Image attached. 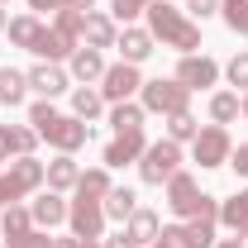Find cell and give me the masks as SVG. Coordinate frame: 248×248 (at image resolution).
I'll list each match as a JSON object with an SVG mask.
<instances>
[{"label":"cell","mask_w":248,"mask_h":248,"mask_svg":"<svg viewBox=\"0 0 248 248\" xmlns=\"http://www.w3.org/2000/svg\"><path fill=\"white\" fill-rule=\"evenodd\" d=\"M148 33H153V43H162V48H177V53H196L201 48V24L196 19H186L177 5H167V0H148Z\"/></svg>","instance_id":"obj_1"},{"label":"cell","mask_w":248,"mask_h":248,"mask_svg":"<svg viewBox=\"0 0 248 248\" xmlns=\"http://www.w3.org/2000/svg\"><path fill=\"white\" fill-rule=\"evenodd\" d=\"M29 124L38 129V139H48L58 153H77V148H86V143H91V124L77 120V115H58V110H53V100L29 105Z\"/></svg>","instance_id":"obj_2"},{"label":"cell","mask_w":248,"mask_h":248,"mask_svg":"<svg viewBox=\"0 0 248 248\" xmlns=\"http://www.w3.org/2000/svg\"><path fill=\"white\" fill-rule=\"evenodd\" d=\"M177 172H182V143L157 139V143H148V148H143V157H139V177H143L148 186L172 182Z\"/></svg>","instance_id":"obj_3"},{"label":"cell","mask_w":248,"mask_h":248,"mask_svg":"<svg viewBox=\"0 0 248 248\" xmlns=\"http://www.w3.org/2000/svg\"><path fill=\"white\" fill-rule=\"evenodd\" d=\"M139 105L153 110V115H177V110H191V91H186L177 77H153V81H143Z\"/></svg>","instance_id":"obj_4"},{"label":"cell","mask_w":248,"mask_h":248,"mask_svg":"<svg viewBox=\"0 0 248 248\" xmlns=\"http://www.w3.org/2000/svg\"><path fill=\"white\" fill-rule=\"evenodd\" d=\"M191 153H196V162H201V167H224V162H229V153H234L229 129H224V124H205V129L191 139Z\"/></svg>","instance_id":"obj_5"},{"label":"cell","mask_w":248,"mask_h":248,"mask_svg":"<svg viewBox=\"0 0 248 248\" xmlns=\"http://www.w3.org/2000/svg\"><path fill=\"white\" fill-rule=\"evenodd\" d=\"M139 91H143V77H139V67H134V62H115V67H105V77H100V95H105L110 105L134 100Z\"/></svg>","instance_id":"obj_6"},{"label":"cell","mask_w":248,"mask_h":248,"mask_svg":"<svg viewBox=\"0 0 248 248\" xmlns=\"http://www.w3.org/2000/svg\"><path fill=\"white\" fill-rule=\"evenodd\" d=\"M67 224H72L77 239H105V205L91 196H77L67 205Z\"/></svg>","instance_id":"obj_7"},{"label":"cell","mask_w":248,"mask_h":248,"mask_svg":"<svg viewBox=\"0 0 248 248\" xmlns=\"http://www.w3.org/2000/svg\"><path fill=\"white\" fill-rule=\"evenodd\" d=\"M177 81H182L186 91H210L219 81V62L205 58V53H186V58L177 62Z\"/></svg>","instance_id":"obj_8"},{"label":"cell","mask_w":248,"mask_h":248,"mask_svg":"<svg viewBox=\"0 0 248 248\" xmlns=\"http://www.w3.org/2000/svg\"><path fill=\"white\" fill-rule=\"evenodd\" d=\"M201 196H205L201 182H196L191 172H177V177L167 182V210H172L177 219H191L196 210H201Z\"/></svg>","instance_id":"obj_9"},{"label":"cell","mask_w":248,"mask_h":248,"mask_svg":"<svg viewBox=\"0 0 248 248\" xmlns=\"http://www.w3.org/2000/svg\"><path fill=\"white\" fill-rule=\"evenodd\" d=\"M24 77H29V91H38L43 100H53V95H62L67 86H72V72H62L58 62H38V67H29Z\"/></svg>","instance_id":"obj_10"},{"label":"cell","mask_w":248,"mask_h":248,"mask_svg":"<svg viewBox=\"0 0 248 248\" xmlns=\"http://www.w3.org/2000/svg\"><path fill=\"white\" fill-rule=\"evenodd\" d=\"M148 148V139H143V129H129V134H115L110 143H105V167H124V162H139Z\"/></svg>","instance_id":"obj_11"},{"label":"cell","mask_w":248,"mask_h":248,"mask_svg":"<svg viewBox=\"0 0 248 248\" xmlns=\"http://www.w3.org/2000/svg\"><path fill=\"white\" fill-rule=\"evenodd\" d=\"M5 177L15 186V196L24 201V196H33V191L43 186V162H38V157H15V162L5 167Z\"/></svg>","instance_id":"obj_12"},{"label":"cell","mask_w":248,"mask_h":248,"mask_svg":"<svg viewBox=\"0 0 248 248\" xmlns=\"http://www.w3.org/2000/svg\"><path fill=\"white\" fill-rule=\"evenodd\" d=\"M43 182H48V191H77V182H81L77 157H72V153H58L53 162H43Z\"/></svg>","instance_id":"obj_13"},{"label":"cell","mask_w":248,"mask_h":248,"mask_svg":"<svg viewBox=\"0 0 248 248\" xmlns=\"http://www.w3.org/2000/svg\"><path fill=\"white\" fill-rule=\"evenodd\" d=\"M81 38H86V48H115V38H120V29H115V19L110 15H95V10H86V24H81Z\"/></svg>","instance_id":"obj_14"},{"label":"cell","mask_w":248,"mask_h":248,"mask_svg":"<svg viewBox=\"0 0 248 248\" xmlns=\"http://www.w3.org/2000/svg\"><path fill=\"white\" fill-rule=\"evenodd\" d=\"M115 48H120V62H134V67H139V62L153 53V33H148V29H134V24H124V33L115 38Z\"/></svg>","instance_id":"obj_15"},{"label":"cell","mask_w":248,"mask_h":248,"mask_svg":"<svg viewBox=\"0 0 248 248\" xmlns=\"http://www.w3.org/2000/svg\"><path fill=\"white\" fill-rule=\"evenodd\" d=\"M29 215H33V224H38V229L62 224V219H67V201H62V191H43V196L29 205Z\"/></svg>","instance_id":"obj_16"},{"label":"cell","mask_w":248,"mask_h":248,"mask_svg":"<svg viewBox=\"0 0 248 248\" xmlns=\"http://www.w3.org/2000/svg\"><path fill=\"white\" fill-rule=\"evenodd\" d=\"M219 224H224L234 239H248V191L229 196V201H219Z\"/></svg>","instance_id":"obj_17"},{"label":"cell","mask_w":248,"mask_h":248,"mask_svg":"<svg viewBox=\"0 0 248 248\" xmlns=\"http://www.w3.org/2000/svg\"><path fill=\"white\" fill-rule=\"evenodd\" d=\"M124 234H129V244H134V248H143V244H153L157 234H162V224H157L153 210H143V205H139L134 215L124 219Z\"/></svg>","instance_id":"obj_18"},{"label":"cell","mask_w":248,"mask_h":248,"mask_svg":"<svg viewBox=\"0 0 248 248\" xmlns=\"http://www.w3.org/2000/svg\"><path fill=\"white\" fill-rule=\"evenodd\" d=\"M215 224L210 215H191L182 224V248H215Z\"/></svg>","instance_id":"obj_19"},{"label":"cell","mask_w":248,"mask_h":248,"mask_svg":"<svg viewBox=\"0 0 248 248\" xmlns=\"http://www.w3.org/2000/svg\"><path fill=\"white\" fill-rule=\"evenodd\" d=\"M24 95H29V77L19 72V67H0V105H24Z\"/></svg>","instance_id":"obj_20"},{"label":"cell","mask_w":248,"mask_h":248,"mask_svg":"<svg viewBox=\"0 0 248 248\" xmlns=\"http://www.w3.org/2000/svg\"><path fill=\"white\" fill-rule=\"evenodd\" d=\"M29 229H38L29 215V205H5V215H0V234H5V244H15V239H24Z\"/></svg>","instance_id":"obj_21"},{"label":"cell","mask_w":248,"mask_h":248,"mask_svg":"<svg viewBox=\"0 0 248 248\" xmlns=\"http://www.w3.org/2000/svg\"><path fill=\"white\" fill-rule=\"evenodd\" d=\"M33 53H38L43 62H62V58H72V53H77V43H72V38H62L58 29H43V33H38V43H33Z\"/></svg>","instance_id":"obj_22"},{"label":"cell","mask_w":248,"mask_h":248,"mask_svg":"<svg viewBox=\"0 0 248 248\" xmlns=\"http://www.w3.org/2000/svg\"><path fill=\"white\" fill-rule=\"evenodd\" d=\"M67 62H72V77H77V81H100V77H105V58H100L95 48H77Z\"/></svg>","instance_id":"obj_23"},{"label":"cell","mask_w":248,"mask_h":248,"mask_svg":"<svg viewBox=\"0 0 248 248\" xmlns=\"http://www.w3.org/2000/svg\"><path fill=\"white\" fill-rule=\"evenodd\" d=\"M100 205H105V219H120V224H124V219L139 210V196H134L129 186H115V191H110V196H105Z\"/></svg>","instance_id":"obj_24"},{"label":"cell","mask_w":248,"mask_h":248,"mask_svg":"<svg viewBox=\"0 0 248 248\" xmlns=\"http://www.w3.org/2000/svg\"><path fill=\"white\" fill-rule=\"evenodd\" d=\"M143 105L139 100H120V105H110V124H115V134H129V129H143Z\"/></svg>","instance_id":"obj_25"},{"label":"cell","mask_w":248,"mask_h":248,"mask_svg":"<svg viewBox=\"0 0 248 248\" xmlns=\"http://www.w3.org/2000/svg\"><path fill=\"white\" fill-rule=\"evenodd\" d=\"M100 110H105V95L95 91V86H77L72 91V115L77 120H95Z\"/></svg>","instance_id":"obj_26"},{"label":"cell","mask_w":248,"mask_h":248,"mask_svg":"<svg viewBox=\"0 0 248 248\" xmlns=\"http://www.w3.org/2000/svg\"><path fill=\"white\" fill-rule=\"evenodd\" d=\"M115 186H110V167H91V172H81V182H77V196H91V201H105Z\"/></svg>","instance_id":"obj_27"},{"label":"cell","mask_w":248,"mask_h":248,"mask_svg":"<svg viewBox=\"0 0 248 248\" xmlns=\"http://www.w3.org/2000/svg\"><path fill=\"white\" fill-rule=\"evenodd\" d=\"M38 33H43L38 15H19V19H10V43H15V48H29V53H33Z\"/></svg>","instance_id":"obj_28"},{"label":"cell","mask_w":248,"mask_h":248,"mask_svg":"<svg viewBox=\"0 0 248 248\" xmlns=\"http://www.w3.org/2000/svg\"><path fill=\"white\" fill-rule=\"evenodd\" d=\"M196 134H201V124H196V115H191V110L167 115V139H172V143H191Z\"/></svg>","instance_id":"obj_29"},{"label":"cell","mask_w":248,"mask_h":248,"mask_svg":"<svg viewBox=\"0 0 248 248\" xmlns=\"http://www.w3.org/2000/svg\"><path fill=\"white\" fill-rule=\"evenodd\" d=\"M210 120L215 124H234L239 120V95L234 91H215L210 95Z\"/></svg>","instance_id":"obj_30"},{"label":"cell","mask_w":248,"mask_h":248,"mask_svg":"<svg viewBox=\"0 0 248 248\" xmlns=\"http://www.w3.org/2000/svg\"><path fill=\"white\" fill-rule=\"evenodd\" d=\"M81 24H86V10H58V15H53V29H58L62 38H72V43L81 38Z\"/></svg>","instance_id":"obj_31"},{"label":"cell","mask_w":248,"mask_h":248,"mask_svg":"<svg viewBox=\"0 0 248 248\" xmlns=\"http://www.w3.org/2000/svg\"><path fill=\"white\" fill-rule=\"evenodd\" d=\"M219 19L234 33H248V0H219Z\"/></svg>","instance_id":"obj_32"},{"label":"cell","mask_w":248,"mask_h":248,"mask_svg":"<svg viewBox=\"0 0 248 248\" xmlns=\"http://www.w3.org/2000/svg\"><path fill=\"white\" fill-rule=\"evenodd\" d=\"M110 10H115V19H120V24H134V19L148 10V0H110Z\"/></svg>","instance_id":"obj_33"},{"label":"cell","mask_w":248,"mask_h":248,"mask_svg":"<svg viewBox=\"0 0 248 248\" xmlns=\"http://www.w3.org/2000/svg\"><path fill=\"white\" fill-rule=\"evenodd\" d=\"M224 77H229L234 86H244V91H248V53H234L229 67H224Z\"/></svg>","instance_id":"obj_34"},{"label":"cell","mask_w":248,"mask_h":248,"mask_svg":"<svg viewBox=\"0 0 248 248\" xmlns=\"http://www.w3.org/2000/svg\"><path fill=\"white\" fill-rule=\"evenodd\" d=\"M33 143H38V129H15V153L33 157Z\"/></svg>","instance_id":"obj_35"},{"label":"cell","mask_w":248,"mask_h":248,"mask_svg":"<svg viewBox=\"0 0 248 248\" xmlns=\"http://www.w3.org/2000/svg\"><path fill=\"white\" fill-rule=\"evenodd\" d=\"M5 248H53V239H48L43 229H29L24 239H15V244H5Z\"/></svg>","instance_id":"obj_36"},{"label":"cell","mask_w":248,"mask_h":248,"mask_svg":"<svg viewBox=\"0 0 248 248\" xmlns=\"http://www.w3.org/2000/svg\"><path fill=\"white\" fill-rule=\"evenodd\" d=\"M148 248H182V224H167V229H162Z\"/></svg>","instance_id":"obj_37"},{"label":"cell","mask_w":248,"mask_h":248,"mask_svg":"<svg viewBox=\"0 0 248 248\" xmlns=\"http://www.w3.org/2000/svg\"><path fill=\"white\" fill-rule=\"evenodd\" d=\"M186 10L196 19H210V15H219V0H186Z\"/></svg>","instance_id":"obj_38"},{"label":"cell","mask_w":248,"mask_h":248,"mask_svg":"<svg viewBox=\"0 0 248 248\" xmlns=\"http://www.w3.org/2000/svg\"><path fill=\"white\" fill-rule=\"evenodd\" d=\"M229 167H234L239 177H248V143H239V148L229 153Z\"/></svg>","instance_id":"obj_39"},{"label":"cell","mask_w":248,"mask_h":248,"mask_svg":"<svg viewBox=\"0 0 248 248\" xmlns=\"http://www.w3.org/2000/svg\"><path fill=\"white\" fill-rule=\"evenodd\" d=\"M5 205H19V196H15V186H10V177L0 172V210H5Z\"/></svg>","instance_id":"obj_40"},{"label":"cell","mask_w":248,"mask_h":248,"mask_svg":"<svg viewBox=\"0 0 248 248\" xmlns=\"http://www.w3.org/2000/svg\"><path fill=\"white\" fill-rule=\"evenodd\" d=\"M10 153H15V129H10V124H0V162H5Z\"/></svg>","instance_id":"obj_41"},{"label":"cell","mask_w":248,"mask_h":248,"mask_svg":"<svg viewBox=\"0 0 248 248\" xmlns=\"http://www.w3.org/2000/svg\"><path fill=\"white\" fill-rule=\"evenodd\" d=\"M29 10L33 15H48V10L58 15V10H67V0H29Z\"/></svg>","instance_id":"obj_42"},{"label":"cell","mask_w":248,"mask_h":248,"mask_svg":"<svg viewBox=\"0 0 248 248\" xmlns=\"http://www.w3.org/2000/svg\"><path fill=\"white\" fill-rule=\"evenodd\" d=\"M100 248H134V244H129V234H115V239H100Z\"/></svg>","instance_id":"obj_43"},{"label":"cell","mask_w":248,"mask_h":248,"mask_svg":"<svg viewBox=\"0 0 248 248\" xmlns=\"http://www.w3.org/2000/svg\"><path fill=\"white\" fill-rule=\"evenodd\" d=\"M53 248H81V239H77V234H67V239H53Z\"/></svg>","instance_id":"obj_44"},{"label":"cell","mask_w":248,"mask_h":248,"mask_svg":"<svg viewBox=\"0 0 248 248\" xmlns=\"http://www.w3.org/2000/svg\"><path fill=\"white\" fill-rule=\"evenodd\" d=\"M95 0H67V10H91Z\"/></svg>","instance_id":"obj_45"},{"label":"cell","mask_w":248,"mask_h":248,"mask_svg":"<svg viewBox=\"0 0 248 248\" xmlns=\"http://www.w3.org/2000/svg\"><path fill=\"white\" fill-rule=\"evenodd\" d=\"M215 248H244V239H219Z\"/></svg>","instance_id":"obj_46"},{"label":"cell","mask_w":248,"mask_h":248,"mask_svg":"<svg viewBox=\"0 0 248 248\" xmlns=\"http://www.w3.org/2000/svg\"><path fill=\"white\" fill-rule=\"evenodd\" d=\"M239 115H244V120H248V91H244V100H239Z\"/></svg>","instance_id":"obj_47"},{"label":"cell","mask_w":248,"mask_h":248,"mask_svg":"<svg viewBox=\"0 0 248 248\" xmlns=\"http://www.w3.org/2000/svg\"><path fill=\"white\" fill-rule=\"evenodd\" d=\"M81 248H100V239H81Z\"/></svg>","instance_id":"obj_48"},{"label":"cell","mask_w":248,"mask_h":248,"mask_svg":"<svg viewBox=\"0 0 248 248\" xmlns=\"http://www.w3.org/2000/svg\"><path fill=\"white\" fill-rule=\"evenodd\" d=\"M0 29H5V5H0Z\"/></svg>","instance_id":"obj_49"},{"label":"cell","mask_w":248,"mask_h":248,"mask_svg":"<svg viewBox=\"0 0 248 248\" xmlns=\"http://www.w3.org/2000/svg\"><path fill=\"white\" fill-rule=\"evenodd\" d=\"M244 248H248V239H244Z\"/></svg>","instance_id":"obj_50"},{"label":"cell","mask_w":248,"mask_h":248,"mask_svg":"<svg viewBox=\"0 0 248 248\" xmlns=\"http://www.w3.org/2000/svg\"><path fill=\"white\" fill-rule=\"evenodd\" d=\"M0 5H5V0H0Z\"/></svg>","instance_id":"obj_51"}]
</instances>
